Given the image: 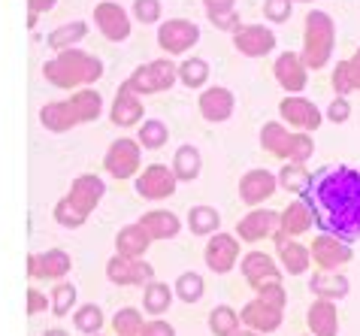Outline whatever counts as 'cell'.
Returning a JSON list of instances; mask_svg holds the SVG:
<instances>
[{
	"label": "cell",
	"mask_w": 360,
	"mask_h": 336,
	"mask_svg": "<svg viewBox=\"0 0 360 336\" xmlns=\"http://www.w3.org/2000/svg\"><path fill=\"white\" fill-rule=\"evenodd\" d=\"M239 321H243V328L248 330H255V333H273L282 328V321H285V312L282 309H273V306H266L264 300H248L243 306V312H239Z\"/></svg>",
	"instance_id": "cell-23"
},
{
	"label": "cell",
	"mask_w": 360,
	"mask_h": 336,
	"mask_svg": "<svg viewBox=\"0 0 360 336\" xmlns=\"http://www.w3.org/2000/svg\"><path fill=\"white\" fill-rule=\"evenodd\" d=\"M39 124H43L49 134H67V131H73L79 122L67 101H52L39 110Z\"/></svg>",
	"instance_id": "cell-30"
},
{
	"label": "cell",
	"mask_w": 360,
	"mask_h": 336,
	"mask_svg": "<svg viewBox=\"0 0 360 336\" xmlns=\"http://www.w3.org/2000/svg\"><path fill=\"white\" fill-rule=\"evenodd\" d=\"M206 13H230V9H236V0H203Z\"/></svg>",
	"instance_id": "cell-56"
},
{
	"label": "cell",
	"mask_w": 360,
	"mask_h": 336,
	"mask_svg": "<svg viewBox=\"0 0 360 336\" xmlns=\"http://www.w3.org/2000/svg\"><path fill=\"white\" fill-rule=\"evenodd\" d=\"M146 118V110H143V101H139V94H134L131 88H127L124 82L118 85V94L112 106H109V122H112L115 127H134Z\"/></svg>",
	"instance_id": "cell-24"
},
{
	"label": "cell",
	"mask_w": 360,
	"mask_h": 336,
	"mask_svg": "<svg viewBox=\"0 0 360 336\" xmlns=\"http://www.w3.org/2000/svg\"><path fill=\"white\" fill-rule=\"evenodd\" d=\"M255 294H257V300H264L266 306H273V309H282L285 312L288 291H285L282 282H264V285H257V288H255Z\"/></svg>",
	"instance_id": "cell-45"
},
{
	"label": "cell",
	"mask_w": 360,
	"mask_h": 336,
	"mask_svg": "<svg viewBox=\"0 0 360 336\" xmlns=\"http://www.w3.org/2000/svg\"><path fill=\"white\" fill-rule=\"evenodd\" d=\"M55 221L61 224V227H67V231H76V227H82L88 219H85V215L76 209L73 203L67 200V197H61V200L55 203Z\"/></svg>",
	"instance_id": "cell-46"
},
{
	"label": "cell",
	"mask_w": 360,
	"mask_h": 336,
	"mask_svg": "<svg viewBox=\"0 0 360 336\" xmlns=\"http://www.w3.org/2000/svg\"><path fill=\"white\" fill-rule=\"evenodd\" d=\"M239 252H243V245H239L236 236L218 231V233L209 236V243L203 249V261H206V266L212 273L224 276V273H230L239 264Z\"/></svg>",
	"instance_id": "cell-12"
},
{
	"label": "cell",
	"mask_w": 360,
	"mask_h": 336,
	"mask_svg": "<svg viewBox=\"0 0 360 336\" xmlns=\"http://www.w3.org/2000/svg\"><path fill=\"white\" fill-rule=\"evenodd\" d=\"M176 176L173 170H169L167 164H148L146 170H139L136 173V194L143 197V200H152V203H161L167 200V197H173L176 194Z\"/></svg>",
	"instance_id": "cell-9"
},
{
	"label": "cell",
	"mask_w": 360,
	"mask_h": 336,
	"mask_svg": "<svg viewBox=\"0 0 360 336\" xmlns=\"http://www.w3.org/2000/svg\"><path fill=\"white\" fill-rule=\"evenodd\" d=\"M143 312L136 309V306H124V309H118L112 315V330L115 336H139V330H143Z\"/></svg>",
	"instance_id": "cell-43"
},
{
	"label": "cell",
	"mask_w": 360,
	"mask_h": 336,
	"mask_svg": "<svg viewBox=\"0 0 360 336\" xmlns=\"http://www.w3.org/2000/svg\"><path fill=\"white\" fill-rule=\"evenodd\" d=\"M327 122H333V124H345L348 118H352V103H348V97H333L327 106V112H324Z\"/></svg>",
	"instance_id": "cell-50"
},
{
	"label": "cell",
	"mask_w": 360,
	"mask_h": 336,
	"mask_svg": "<svg viewBox=\"0 0 360 336\" xmlns=\"http://www.w3.org/2000/svg\"><path fill=\"white\" fill-rule=\"evenodd\" d=\"M306 200L315 209V224L324 227V233L339 236L352 245L360 236V173L352 167H327L312 179Z\"/></svg>",
	"instance_id": "cell-1"
},
{
	"label": "cell",
	"mask_w": 360,
	"mask_h": 336,
	"mask_svg": "<svg viewBox=\"0 0 360 336\" xmlns=\"http://www.w3.org/2000/svg\"><path fill=\"white\" fill-rule=\"evenodd\" d=\"M278 46V39L273 34V27L266 25H239L233 31V49L243 58H266L273 55Z\"/></svg>",
	"instance_id": "cell-11"
},
{
	"label": "cell",
	"mask_w": 360,
	"mask_h": 336,
	"mask_svg": "<svg viewBox=\"0 0 360 336\" xmlns=\"http://www.w3.org/2000/svg\"><path fill=\"white\" fill-rule=\"evenodd\" d=\"M27 4V27H37V18L43 13H52L58 0H25Z\"/></svg>",
	"instance_id": "cell-53"
},
{
	"label": "cell",
	"mask_w": 360,
	"mask_h": 336,
	"mask_svg": "<svg viewBox=\"0 0 360 336\" xmlns=\"http://www.w3.org/2000/svg\"><path fill=\"white\" fill-rule=\"evenodd\" d=\"M312 227H315V209L306 197H297V200H291L282 212H278V233L282 236L297 240V236L312 231Z\"/></svg>",
	"instance_id": "cell-22"
},
{
	"label": "cell",
	"mask_w": 360,
	"mask_h": 336,
	"mask_svg": "<svg viewBox=\"0 0 360 336\" xmlns=\"http://www.w3.org/2000/svg\"><path fill=\"white\" fill-rule=\"evenodd\" d=\"M239 328H243V321H239V312L233 306H215L209 312V330H212V336H233Z\"/></svg>",
	"instance_id": "cell-39"
},
{
	"label": "cell",
	"mask_w": 360,
	"mask_h": 336,
	"mask_svg": "<svg viewBox=\"0 0 360 336\" xmlns=\"http://www.w3.org/2000/svg\"><path fill=\"white\" fill-rule=\"evenodd\" d=\"M173 300H176V294H173V288L169 285H164V282H148L146 288H143V309L148 312V315H167L169 312V306H173Z\"/></svg>",
	"instance_id": "cell-34"
},
{
	"label": "cell",
	"mask_w": 360,
	"mask_h": 336,
	"mask_svg": "<svg viewBox=\"0 0 360 336\" xmlns=\"http://www.w3.org/2000/svg\"><path fill=\"white\" fill-rule=\"evenodd\" d=\"M103 309H100L97 303H85V306H79V309H73V328L79 333H85V336H94L103 330Z\"/></svg>",
	"instance_id": "cell-38"
},
{
	"label": "cell",
	"mask_w": 360,
	"mask_h": 336,
	"mask_svg": "<svg viewBox=\"0 0 360 336\" xmlns=\"http://www.w3.org/2000/svg\"><path fill=\"white\" fill-rule=\"evenodd\" d=\"M94 336H103V333H94Z\"/></svg>",
	"instance_id": "cell-60"
},
{
	"label": "cell",
	"mask_w": 360,
	"mask_h": 336,
	"mask_svg": "<svg viewBox=\"0 0 360 336\" xmlns=\"http://www.w3.org/2000/svg\"><path fill=\"white\" fill-rule=\"evenodd\" d=\"M169 170H173L176 182H194L200 170H203V157H200V149L191 143L179 146L176 155H173V164H169Z\"/></svg>",
	"instance_id": "cell-31"
},
{
	"label": "cell",
	"mask_w": 360,
	"mask_h": 336,
	"mask_svg": "<svg viewBox=\"0 0 360 336\" xmlns=\"http://www.w3.org/2000/svg\"><path fill=\"white\" fill-rule=\"evenodd\" d=\"M49 309V297L43 291H37V288H27L25 294V312L27 315H43Z\"/></svg>",
	"instance_id": "cell-52"
},
{
	"label": "cell",
	"mask_w": 360,
	"mask_h": 336,
	"mask_svg": "<svg viewBox=\"0 0 360 336\" xmlns=\"http://www.w3.org/2000/svg\"><path fill=\"white\" fill-rule=\"evenodd\" d=\"M306 324L312 336H339V309L333 300H318L309 306Z\"/></svg>",
	"instance_id": "cell-26"
},
{
	"label": "cell",
	"mask_w": 360,
	"mask_h": 336,
	"mask_svg": "<svg viewBox=\"0 0 360 336\" xmlns=\"http://www.w3.org/2000/svg\"><path fill=\"white\" fill-rule=\"evenodd\" d=\"M269 240L276 243V264L282 266V273L288 276H303L309 266H312V258H309V245L291 240V236H282V233H273Z\"/></svg>",
	"instance_id": "cell-20"
},
{
	"label": "cell",
	"mask_w": 360,
	"mask_h": 336,
	"mask_svg": "<svg viewBox=\"0 0 360 336\" xmlns=\"http://www.w3.org/2000/svg\"><path fill=\"white\" fill-rule=\"evenodd\" d=\"M106 279L118 285V288H146L148 282H155V266L146 258H122L112 254L106 261Z\"/></svg>",
	"instance_id": "cell-7"
},
{
	"label": "cell",
	"mask_w": 360,
	"mask_h": 336,
	"mask_svg": "<svg viewBox=\"0 0 360 336\" xmlns=\"http://www.w3.org/2000/svg\"><path fill=\"white\" fill-rule=\"evenodd\" d=\"M309 336H312V333H309Z\"/></svg>",
	"instance_id": "cell-61"
},
{
	"label": "cell",
	"mask_w": 360,
	"mask_h": 336,
	"mask_svg": "<svg viewBox=\"0 0 360 336\" xmlns=\"http://www.w3.org/2000/svg\"><path fill=\"white\" fill-rule=\"evenodd\" d=\"M330 85H333L336 97H348V94H352V76H348V64L345 61H339L333 67V73H330Z\"/></svg>",
	"instance_id": "cell-49"
},
{
	"label": "cell",
	"mask_w": 360,
	"mask_h": 336,
	"mask_svg": "<svg viewBox=\"0 0 360 336\" xmlns=\"http://www.w3.org/2000/svg\"><path fill=\"white\" fill-rule=\"evenodd\" d=\"M291 13H294V4L291 0H264V18L269 25H285L291 22Z\"/></svg>",
	"instance_id": "cell-48"
},
{
	"label": "cell",
	"mask_w": 360,
	"mask_h": 336,
	"mask_svg": "<svg viewBox=\"0 0 360 336\" xmlns=\"http://www.w3.org/2000/svg\"><path fill=\"white\" fill-rule=\"evenodd\" d=\"M309 258L315 261L318 270H339V266H345L354 258V252H352V245L342 243L339 236L318 233L312 245H309Z\"/></svg>",
	"instance_id": "cell-13"
},
{
	"label": "cell",
	"mask_w": 360,
	"mask_h": 336,
	"mask_svg": "<svg viewBox=\"0 0 360 336\" xmlns=\"http://www.w3.org/2000/svg\"><path fill=\"white\" fill-rule=\"evenodd\" d=\"M136 143L143 146V149H164L169 143V127L161 122V118H146V122H139V131H136Z\"/></svg>",
	"instance_id": "cell-36"
},
{
	"label": "cell",
	"mask_w": 360,
	"mask_h": 336,
	"mask_svg": "<svg viewBox=\"0 0 360 336\" xmlns=\"http://www.w3.org/2000/svg\"><path fill=\"white\" fill-rule=\"evenodd\" d=\"M273 76H276V82L282 85V91H288V94H300L309 85V70H306L300 52H282L278 55L273 61Z\"/></svg>",
	"instance_id": "cell-21"
},
{
	"label": "cell",
	"mask_w": 360,
	"mask_h": 336,
	"mask_svg": "<svg viewBox=\"0 0 360 336\" xmlns=\"http://www.w3.org/2000/svg\"><path fill=\"white\" fill-rule=\"evenodd\" d=\"M103 194H106V182L100 179L97 173H82V176H76V179H73V185H70L67 200L88 219V215H91L100 206Z\"/></svg>",
	"instance_id": "cell-18"
},
{
	"label": "cell",
	"mask_w": 360,
	"mask_h": 336,
	"mask_svg": "<svg viewBox=\"0 0 360 336\" xmlns=\"http://www.w3.org/2000/svg\"><path fill=\"white\" fill-rule=\"evenodd\" d=\"M179 82L185 88H206L209 82V64L203 58H185L179 64Z\"/></svg>",
	"instance_id": "cell-41"
},
{
	"label": "cell",
	"mask_w": 360,
	"mask_h": 336,
	"mask_svg": "<svg viewBox=\"0 0 360 336\" xmlns=\"http://www.w3.org/2000/svg\"><path fill=\"white\" fill-rule=\"evenodd\" d=\"M88 37V25L85 22H67V25H58L52 34L46 37L49 49H55V52H61V49H73L76 43H82Z\"/></svg>",
	"instance_id": "cell-35"
},
{
	"label": "cell",
	"mask_w": 360,
	"mask_h": 336,
	"mask_svg": "<svg viewBox=\"0 0 360 336\" xmlns=\"http://www.w3.org/2000/svg\"><path fill=\"white\" fill-rule=\"evenodd\" d=\"M43 336H70L67 330H61V328H52V330H46Z\"/></svg>",
	"instance_id": "cell-57"
},
{
	"label": "cell",
	"mask_w": 360,
	"mask_h": 336,
	"mask_svg": "<svg viewBox=\"0 0 360 336\" xmlns=\"http://www.w3.org/2000/svg\"><path fill=\"white\" fill-rule=\"evenodd\" d=\"M288 136H291V131H288L282 122H266L261 127V149L285 161L288 157Z\"/></svg>",
	"instance_id": "cell-37"
},
{
	"label": "cell",
	"mask_w": 360,
	"mask_h": 336,
	"mask_svg": "<svg viewBox=\"0 0 360 336\" xmlns=\"http://www.w3.org/2000/svg\"><path fill=\"white\" fill-rule=\"evenodd\" d=\"M176 82H179V64H173V58H155V61H148V64H139L136 70L124 79V85L139 97L169 91Z\"/></svg>",
	"instance_id": "cell-4"
},
{
	"label": "cell",
	"mask_w": 360,
	"mask_h": 336,
	"mask_svg": "<svg viewBox=\"0 0 360 336\" xmlns=\"http://www.w3.org/2000/svg\"><path fill=\"white\" fill-rule=\"evenodd\" d=\"M76 297H79V291H76V285L73 282H58L55 288H52V297H49V309H52L58 318H64V315L73 312V306H76Z\"/></svg>",
	"instance_id": "cell-42"
},
{
	"label": "cell",
	"mask_w": 360,
	"mask_h": 336,
	"mask_svg": "<svg viewBox=\"0 0 360 336\" xmlns=\"http://www.w3.org/2000/svg\"><path fill=\"white\" fill-rule=\"evenodd\" d=\"M233 336H261V333H255V330H248V328H239Z\"/></svg>",
	"instance_id": "cell-58"
},
{
	"label": "cell",
	"mask_w": 360,
	"mask_h": 336,
	"mask_svg": "<svg viewBox=\"0 0 360 336\" xmlns=\"http://www.w3.org/2000/svg\"><path fill=\"white\" fill-rule=\"evenodd\" d=\"M67 103L79 124L97 122L100 112H103V97H100L94 88H79V91H73V97H67Z\"/></svg>",
	"instance_id": "cell-32"
},
{
	"label": "cell",
	"mask_w": 360,
	"mask_h": 336,
	"mask_svg": "<svg viewBox=\"0 0 360 336\" xmlns=\"http://www.w3.org/2000/svg\"><path fill=\"white\" fill-rule=\"evenodd\" d=\"M309 291H312L318 300L339 303L352 294V282H348V276H342L339 270H315L312 279H309Z\"/></svg>",
	"instance_id": "cell-25"
},
{
	"label": "cell",
	"mask_w": 360,
	"mask_h": 336,
	"mask_svg": "<svg viewBox=\"0 0 360 336\" xmlns=\"http://www.w3.org/2000/svg\"><path fill=\"white\" fill-rule=\"evenodd\" d=\"M173 294L182 303H200L203 300V294H206V282H203V276L200 273H182L176 279V285H173Z\"/></svg>",
	"instance_id": "cell-40"
},
{
	"label": "cell",
	"mask_w": 360,
	"mask_h": 336,
	"mask_svg": "<svg viewBox=\"0 0 360 336\" xmlns=\"http://www.w3.org/2000/svg\"><path fill=\"white\" fill-rule=\"evenodd\" d=\"M278 115H282V124L291 127V131H303V134H312L324 124V112L309 101V97H297V94H288L282 97L278 103Z\"/></svg>",
	"instance_id": "cell-8"
},
{
	"label": "cell",
	"mask_w": 360,
	"mask_h": 336,
	"mask_svg": "<svg viewBox=\"0 0 360 336\" xmlns=\"http://www.w3.org/2000/svg\"><path fill=\"white\" fill-rule=\"evenodd\" d=\"M276 188H278L276 173L266 170V167H255V170H245L243 179H239V200L255 209V206L266 203L276 194Z\"/></svg>",
	"instance_id": "cell-17"
},
{
	"label": "cell",
	"mask_w": 360,
	"mask_h": 336,
	"mask_svg": "<svg viewBox=\"0 0 360 336\" xmlns=\"http://www.w3.org/2000/svg\"><path fill=\"white\" fill-rule=\"evenodd\" d=\"M197 110L209 124H224L236 110V97L224 85H209L197 97Z\"/></svg>",
	"instance_id": "cell-16"
},
{
	"label": "cell",
	"mask_w": 360,
	"mask_h": 336,
	"mask_svg": "<svg viewBox=\"0 0 360 336\" xmlns=\"http://www.w3.org/2000/svg\"><path fill=\"white\" fill-rule=\"evenodd\" d=\"M161 0H134V18L139 25H158L161 22Z\"/></svg>",
	"instance_id": "cell-47"
},
{
	"label": "cell",
	"mask_w": 360,
	"mask_h": 336,
	"mask_svg": "<svg viewBox=\"0 0 360 336\" xmlns=\"http://www.w3.org/2000/svg\"><path fill=\"white\" fill-rule=\"evenodd\" d=\"M209 15V22H212L215 31H227V34H233L239 25V15H236V9H230V13H206Z\"/></svg>",
	"instance_id": "cell-51"
},
{
	"label": "cell",
	"mask_w": 360,
	"mask_h": 336,
	"mask_svg": "<svg viewBox=\"0 0 360 336\" xmlns=\"http://www.w3.org/2000/svg\"><path fill=\"white\" fill-rule=\"evenodd\" d=\"M94 25L109 43H124V39L131 37V27H134L127 9L122 4H115V0H100L94 6Z\"/></svg>",
	"instance_id": "cell-10"
},
{
	"label": "cell",
	"mask_w": 360,
	"mask_h": 336,
	"mask_svg": "<svg viewBox=\"0 0 360 336\" xmlns=\"http://www.w3.org/2000/svg\"><path fill=\"white\" fill-rule=\"evenodd\" d=\"M103 170L112 179H136V173L143 170V146L134 136L112 140L103 155Z\"/></svg>",
	"instance_id": "cell-5"
},
{
	"label": "cell",
	"mask_w": 360,
	"mask_h": 336,
	"mask_svg": "<svg viewBox=\"0 0 360 336\" xmlns=\"http://www.w3.org/2000/svg\"><path fill=\"white\" fill-rule=\"evenodd\" d=\"M70 266V254L64 249H49V252H34L27 254V276L31 279H43V282H61L67 279Z\"/></svg>",
	"instance_id": "cell-14"
},
{
	"label": "cell",
	"mask_w": 360,
	"mask_h": 336,
	"mask_svg": "<svg viewBox=\"0 0 360 336\" xmlns=\"http://www.w3.org/2000/svg\"><path fill=\"white\" fill-rule=\"evenodd\" d=\"M197 43H200V25L191 22V18H167L164 25H158V49L167 58L185 55Z\"/></svg>",
	"instance_id": "cell-6"
},
{
	"label": "cell",
	"mask_w": 360,
	"mask_h": 336,
	"mask_svg": "<svg viewBox=\"0 0 360 336\" xmlns=\"http://www.w3.org/2000/svg\"><path fill=\"white\" fill-rule=\"evenodd\" d=\"M155 240L146 233L143 224H124L122 231L115 233V254H122V258H146L148 245Z\"/></svg>",
	"instance_id": "cell-27"
},
{
	"label": "cell",
	"mask_w": 360,
	"mask_h": 336,
	"mask_svg": "<svg viewBox=\"0 0 360 336\" xmlns=\"http://www.w3.org/2000/svg\"><path fill=\"white\" fill-rule=\"evenodd\" d=\"M315 155V140L303 131H291V136H288V157L285 161L291 164H309V157Z\"/></svg>",
	"instance_id": "cell-44"
},
{
	"label": "cell",
	"mask_w": 360,
	"mask_h": 336,
	"mask_svg": "<svg viewBox=\"0 0 360 336\" xmlns=\"http://www.w3.org/2000/svg\"><path fill=\"white\" fill-rule=\"evenodd\" d=\"M291 4H312V0H291Z\"/></svg>",
	"instance_id": "cell-59"
},
{
	"label": "cell",
	"mask_w": 360,
	"mask_h": 336,
	"mask_svg": "<svg viewBox=\"0 0 360 336\" xmlns=\"http://www.w3.org/2000/svg\"><path fill=\"white\" fill-rule=\"evenodd\" d=\"M139 336H176V328L164 318H152L143 324V330H139Z\"/></svg>",
	"instance_id": "cell-54"
},
{
	"label": "cell",
	"mask_w": 360,
	"mask_h": 336,
	"mask_svg": "<svg viewBox=\"0 0 360 336\" xmlns=\"http://www.w3.org/2000/svg\"><path fill=\"white\" fill-rule=\"evenodd\" d=\"M236 266L243 270V279L252 285V288H257V285H264V282H282V276H285L273 254H266L261 249L245 252L243 261H239Z\"/></svg>",
	"instance_id": "cell-19"
},
{
	"label": "cell",
	"mask_w": 360,
	"mask_h": 336,
	"mask_svg": "<svg viewBox=\"0 0 360 336\" xmlns=\"http://www.w3.org/2000/svg\"><path fill=\"white\" fill-rule=\"evenodd\" d=\"M348 64V76H352V91H360V46L354 49L352 58H345Z\"/></svg>",
	"instance_id": "cell-55"
},
{
	"label": "cell",
	"mask_w": 360,
	"mask_h": 336,
	"mask_svg": "<svg viewBox=\"0 0 360 336\" xmlns=\"http://www.w3.org/2000/svg\"><path fill=\"white\" fill-rule=\"evenodd\" d=\"M278 231V212L273 209H264V206H255L248 215H243V219L236 221V240L239 243H264L269 240Z\"/></svg>",
	"instance_id": "cell-15"
},
{
	"label": "cell",
	"mask_w": 360,
	"mask_h": 336,
	"mask_svg": "<svg viewBox=\"0 0 360 336\" xmlns=\"http://www.w3.org/2000/svg\"><path fill=\"white\" fill-rule=\"evenodd\" d=\"M103 76V61L97 55H88L82 49H61L55 58L43 64V79L52 88L61 91H79V88H91Z\"/></svg>",
	"instance_id": "cell-2"
},
{
	"label": "cell",
	"mask_w": 360,
	"mask_h": 336,
	"mask_svg": "<svg viewBox=\"0 0 360 336\" xmlns=\"http://www.w3.org/2000/svg\"><path fill=\"white\" fill-rule=\"evenodd\" d=\"M336 49V22L330 18V13L324 9H312L306 15L303 25V49H300V58H303L306 70H324L333 58Z\"/></svg>",
	"instance_id": "cell-3"
},
{
	"label": "cell",
	"mask_w": 360,
	"mask_h": 336,
	"mask_svg": "<svg viewBox=\"0 0 360 336\" xmlns=\"http://www.w3.org/2000/svg\"><path fill=\"white\" fill-rule=\"evenodd\" d=\"M185 219H188V231L194 236H212L221 231V212H218L215 206H206V203L191 206Z\"/></svg>",
	"instance_id": "cell-33"
},
{
	"label": "cell",
	"mask_w": 360,
	"mask_h": 336,
	"mask_svg": "<svg viewBox=\"0 0 360 336\" xmlns=\"http://www.w3.org/2000/svg\"><path fill=\"white\" fill-rule=\"evenodd\" d=\"M139 224L146 227V233L152 236V240H173V236L182 231V219H179L176 212H169V209L146 212L143 219H139Z\"/></svg>",
	"instance_id": "cell-29"
},
{
	"label": "cell",
	"mask_w": 360,
	"mask_h": 336,
	"mask_svg": "<svg viewBox=\"0 0 360 336\" xmlns=\"http://www.w3.org/2000/svg\"><path fill=\"white\" fill-rule=\"evenodd\" d=\"M312 179H315V173L309 170L306 164H291V161H285V167L276 173V182L282 191L288 194H297V197H306L309 194V188H312Z\"/></svg>",
	"instance_id": "cell-28"
}]
</instances>
